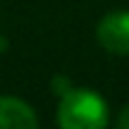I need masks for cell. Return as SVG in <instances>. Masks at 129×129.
I'll return each instance as SVG.
<instances>
[{
	"label": "cell",
	"instance_id": "cell-1",
	"mask_svg": "<svg viewBox=\"0 0 129 129\" xmlns=\"http://www.w3.org/2000/svg\"><path fill=\"white\" fill-rule=\"evenodd\" d=\"M57 124L64 129H103L108 124V103L91 88H67L60 96Z\"/></svg>",
	"mask_w": 129,
	"mask_h": 129
},
{
	"label": "cell",
	"instance_id": "cell-2",
	"mask_svg": "<svg viewBox=\"0 0 129 129\" xmlns=\"http://www.w3.org/2000/svg\"><path fill=\"white\" fill-rule=\"evenodd\" d=\"M96 38L112 55H129V10H112L98 22Z\"/></svg>",
	"mask_w": 129,
	"mask_h": 129
},
{
	"label": "cell",
	"instance_id": "cell-3",
	"mask_svg": "<svg viewBox=\"0 0 129 129\" xmlns=\"http://www.w3.org/2000/svg\"><path fill=\"white\" fill-rule=\"evenodd\" d=\"M38 127V117L29 103L12 96L0 98V129H34Z\"/></svg>",
	"mask_w": 129,
	"mask_h": 129
},
{
	"label": "cell",
	"instance_id": "cell-4",
	"mask_svg": "<svg viewBox=\"0 0 129 129\" xmlns=\"http://www.w3.org/2000/svg\"><path fill=\"white\" fill-rule=\"evenodd\" d=\"M117 127H120V129H129V105L122 108L120 117H117Z\"/></svg>",
	"mask_w": 129,
	"mask_h": 129
}]
</instances>
